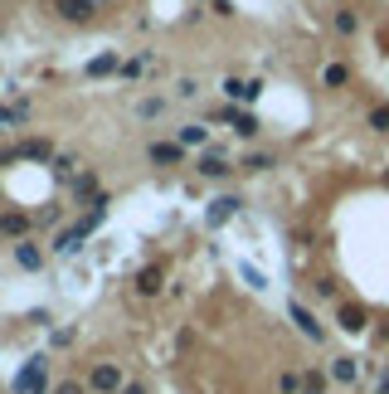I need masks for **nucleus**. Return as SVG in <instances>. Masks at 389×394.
Listing matches in <instances>:
<instances>
[{"label":"nucleus","instance_id":"28","mask_svg":"<svg viewBox=\"0 0 389 394\" xmlns=\"http://www.w3.org/2000/svg\"><path fill=\"white\" fill-rule=\"evenodd\" d=\"M311 293H316V297H336V278H316Z\"/></svg>","mask_w":389,"mask_h":394},{"label":"nucleus","instance_id":"29","mask_svg":"<svg viewBox=\"0 0 389 394\" xmlns=\"http://www.w3.org/2000/svg\"><path fill=\"white\" fill-rule=\"evenodd\" d=\"M239 273H243V278H248V288H268V283H263V273H258V268H248V263H239Z\"/></svg>","mask_w":389,"mask_h":394},{"label":"nucleus","instance_id":"32","mask_svg":"<svg viewBox=\"0 0 389 394\" xmlns=\"http://www.w3.org/2000/svg\"><path fill=\"white\" fill-rule=\"evenodd\" d=\"M380 54H389V24L380 29Z\"/></svg>","mask_w":389,"mask_h":394},{"label":"nucleus","instance_id":"12","mask_svg":"<svg viewBox=\"0 0 389 394\" xmlns=\"http://www.w3.org/2000/svg\"><path fill=\"white\" fill-rule=\"evenodd\" d=\"M161 288H166V268H161V263H146V268L136 273V293H141V297H156Z\"/></svg>","mask_w":389,"mask_h":394},{"label":"nucleus","instance_id":"23","mask_svg":"<svg viewBox=\"0 0 389 394\" xmlns=\"http://www.w3.org/2000/svg\"><path fill=\"white\" fill-rule=\"evenodd\" d=\"M166 112V98H141L136 102V117H161Z\"/></svg>","mask_w":389,"mask_h":394},{"label":"nucleus","instance_id":"13","mask_svg":"<svg viewBox=\"0 0 389 394\" xmlns=\"http://www.w3.org/2000/svg\"><path fill=\"white\" fill-rule=\"evenodd\" d=\"M20 156H29V161H54V141H49V136H29V141L15 146V161H20Z\"/></svg>","mask_w":389,"mask_h":394},{"label":"nucleus","instance_id":"5","mask_svg":"<svg viewBox=\"0 0 389 394\" xmlns=\"http://www.w3.org/2000/svg\"><path fill=\"white\" fill-rule=\"evenodd\" d=\"M0 234L5 239H29L34 234V214H24V209H0Z\"/></svg>","mask_w":389,"mask_h":394},{"label":"nucleus","instance_id":"22","mask_svg":"<svg viewBox=\"0 0 389 394\" xmlns=\"http://www.w3.org/2000/svg\"><path fill=\"white\" fill-rule=\"evenodd\" d=\"M273 166H278V161H273L268 151H253V156H243V171H248V176H258V171H273Z\"/></svg>","mask_w":389,"mask_h":394},{"label":"nucleus","instance_id":"2","mask_svg":"<svg viewBox=\"0 0 389 394\" xmlns=\"http://www.w3.org/2000/svg\"><path fill=\"white\" fill-rule=\"evenodd\" d=\"M88 390H93V394H122V390H127L122 365H117V360H97L93 370H88Z\"/></svg>","mask_w":389,"mask_h":394},{"label":"nucleus","instance_id":"11","mask_svg":"<svg viewBox=\"0 0 389 394\" xmlns=\"http://www.w3.org/2000/svg\"><path fill=\"white\" fill-rule=\"evenodd\" d=\"M326 370H331L336 385H355V380H360V360H355V356H331Z\"/></svg>","mask_w":389,"mask_h":394},{"label":"nucleus","instance_id":"8","mask_svg":"<svg viewBox=\"0 0 389 394\" xmlns=\"http://www.w3.org/2000/svg\"><path fill=\"white\" fill-rule=\"evenodd\" d=\"M44 263H49V253H44L34 239H20V244H15V268H24V273H39Z\"/></svg>","mask_w":389,"mask_h":394},{"label":"nucleus","instance_id":"24","mask_svg":"<svg viewBox=\"0 0 389 394\" xmlns=\"http://www.w3.org/2000/svg\"><path fill=\"white\" fill-rule=\"evenodd\" d=\"M365 122H370L375 132H389V107H385V102H380V107H370V117H365Z\"/></svg>","mask_w":389,"mask_h":394},{"label":"nucleus","instance_id":"25","mask_svg":"<svg viewBox=\"0 0 389 394\" xmlns=\"http://www.w3.org/2000/svg\"><path fill=\"white\" fill-rule=\"evenodd\" d=\"M49 224H59V204H44V209L34 214V229H49Z\"/></svg>","mask_w":389,"mask_h":394},{"label":"nucleus","instance_id":"10","mask_svg":"<svg viewBox=\"0 0 389 394\" xmlns=\"http://www.w3.org/2000/svg\"><path fill=\"white\" fill-rule=\"evenodd\" d=\"M194 171H199L204 181H224V176H229L234 166H229V161H224L219 151H204V156H194Z\"/></svg>","mask_w":389,"mask_h":394},{"label":"nucleus","instance_id":"6","mask_svg":"<svg viewBox=\"0 0 389 394\" xmlns=\"http://www.w3.org/2000/svg\"><path fill=\"white\" fill-rule=\"evenodd\" d=\"M288 316H292V326H297L306 341H326V326H321V321H316V316H311L302 302H288Z\"/></svg>","mask_w":389,"mask_h":394},{"label":"nucleus","instance_id":"1","mask_svg":"<svg viewBox=\"0 0 389 394\" xmlns=\"http://www.w3.org/2000/svg\"><path fill=\"white\" fill-rule=\"evenodd\" d=\"M10 390L15 394H54L49 390V356H29L20 365V375L10 380Z\"/></svg>","mask_w":389,"mask_h":394},{"label":"nucleus","instance_id":"27","mask_svg":"<svg viewBox=\"0 0 389 394\" xmlns=\"http://www.w3.org/2000/svg\"><path fill=\"white\" fill-rule=\"evenodd\" d=\"M278 390L283 394H302V380H297L292 370H283V375H278Z\"/></svg>","mask_w":389,"mask_h":394},{"label":"nucleus","instance_id":"19","mask_svg":"<svg viewBox=\"0 0 389 394\" xmlns=\"http://www.w3.org/2000/svg\"><path fill=\"white\" fill-rule=\"evenodd\" d=\"M64 20H93V0H59Z\"/></svg>","mask_w":389,"mask_h":394},{"label":"nucleus","instance_id":"14","mask_svg":"<svg viewBox=\"0 0 389 394\" xmlns=\"http://www.w3.org/2000/svg\"><path fill=\"white\" fill-rule=\"evenodd\" d=\"M97 195H102V190H97V176H93V171L73 176V204H93Z\"/></svg>","mask_w":389,"mask_h":394},{"label":"nucleus","instance_id":"15","mask_svg":"<svg viewBox=\"0 0 389 394\" xmlns=\"http://www.w3.org/2000/svg\"><path fill=\"white\" fill-rule=\"evenodd\" d=\"M176 141H181V146H185V151H199V146H209V132H204V127H199V122H185V127H176Z\"/></svg>","mask_w":389,"mask_h":394},{"label":"nucleus","instance_id":"9","mask_svg":"<svg viewBox=\"0 0 389 394\" xmlns=\"http://www.w3.org/2000/svg\"><path fill=\"white\" fill-rule=\"evenodd\" d=\"M146 156H151V166H181L185 146H181V141H151V146H146Z\"/></svg>","mask_w":389,"mask_h":394},{"label":"nucleus","instance_id":"21","mask_svg":"<svg viewBox=\"0 0 389 394\" xmlns=\"http://www.w3.org/2000/svg\"><path fill=\"white\" fill-rule=\"evenodd\" d=\"M234 132H239L243 141H253V136H258V117H253V112H234Z\"/></svg>","mask_w":389,"mask_h":394},{"label":"nucleus","instance_id":"17","mask_svg":"<svg viewBox=\"0 0 389 394\" xmlns=\"http://www.w3.org/2000/svg\"><path fill=\"white\" fill-rule=\"evenodd\" d=\"M331 390V370H306L302 375V394H326Z\"/></svg>","mask_w":389,"mask_h":394},{"label":"nucleus","instance_id":"20","mask_svg":"<svg viewBox=\"0 0 389 394\" xmlns=\"http://www.w3.org/2000/svg\"><path fill=\"white\" fill-rule=\"evenodd\" d=\"M331 24H336V34H355V29H360V15L346 5V10H336V20H331Z\"/></svg>","mask_w":389,"mask_h":394},{"label":"nucleus","instance_id":"4","mask_svg":"<svg viewBox=\"0 0 389 394\" xmlns=\"http://www.w3.org/2000/svg\"><path fill=\"white\" fill-rule=\"evenodd\" d=\"M224 98L234 102V107H239V102L248 107V102L263 98V78H224Z\"/></svg>","mask_w":389,"mask_h":394},{"label":"nucleus","instance_id":"26","mask_svg":"<svg viewBox=\"0 0 389 394\" xmlns=\"http://www.w3.org/2000/svg\"><path fill=\"white\" fill-rule=\"evenodd\" d=\"M54 394H93V390H88V380H64V385H54Z\"/></svg>","mask_w":389,"mask_h":394},{"label":"nucleus","instance_id":"34","mask_svg":"<svg viewBox=\"0 0 389 394\" xmlns=\"http://www.w3.org/2000/svg\"><path fill=\"white\" fill-rule=\"evenodd\" d=\"M122 394H146V390H141V385H127V390H122Z\"/></svg>","mask_w":389,"mask_h":394},{"label":"nucleus","instance_id":"36","mask_svg":"<svg viewBox=\"0 0 389 394\" xmlns=\"http://www.w3.org/2000/svg\"><path fill=\"white\" fill-rule=\"evenodd\" d=\"M0 209H5V199H0Z\"/></svg>","mask_w":389,"mask_h":394},{"label":"nucleus","instance_id":"30","mask_svg":"<svg viewBox=\"0 0 389 394\" xmlns=\"http://www.w3.org/2000/svg\"><path fill=\"white\" fill-rule=\"evenodd\" d=\"M15 122H20V107H0V132L15 127Z\"/></svg>","mask_w":389,"mask_h":394},{"label":"nucleus","instance_id":"31","mask_svg":"<svg viewBox=\"0 0 389 394\" xmlns=\"http://www.w3.org/2000/svg\"><path fill=\"white\" fill-rule=\"evenodd\" d=\"M176 93H181V98H194V93H199V83H194V78H181V83H176Z\"/></svg>","mask_w":389,"mask_h":394},{"label":"nucleus","instance_id":"7","mask_svg":"<svg viewBox=\"0 0 389 394\" xmlns=\"http://www.w3.org/2000/svg\"><path fill=\"white\" fill-rule=\"evenodd\" d=\"M239 209H243V199H239V195H219V199H209V209H204V224H209V229H219V224H229Z\"/></svg>","mask_w":389,"mask_h":394},{"label":"nucleus","instance_id":"3","mask_svg":"<svg viewBox=\"0 0 389 394\" xmlns=\"http://www.w3.org/2000/svg\"><path fill=\"white\" fill-rule=\"evenodd\" d=\"M336 326H341L346 336H360V331L370 326V311H365V302H341V307H336Z\"/></svg>","mask_w":389,"mask_h":394},{"label":"nucleus","instance_id":"18","mask_svg":"<svg viewBox=\"0 0 389 394\" xmlns=\"http://www.w3.org/2000/svg\"><path fill=\"white\" fill-rule=\"evenodd\" d=\"M321 83H326V88H346V83H351V64H326V69H321Z\"/></svg>","mask_w":389,"mask_h":394},{"label":"nucleus","instance_id":"35","mask_svg":"<svg viewBox=\"0 0 389 394\" xmlns=\"http://www.w3.org/2000/svg\"><path fill=\"white\" fill-rule=\"evenodd\" d=\"M385 185H389V171H385Z\"/></svg>","mask_w":389,"mask_h":394},{"label":"nucleus","instance_id":"33","mask_svg":"<svg viewBox=\"0 0 389 394\" xmlns=\"http://www.w3.org/2000/svg\"><path fill=\"white\" fill-rule=\"evenodd\" d=\"M10 161H15V151H5V146H0V166H10Z\"/></svg>","mask_w":389,"mask_h":394},{"label":"nucleus","instance_id":"16","mask_svg":"<svg viewBox=\"0 0 389 394\" xmlns=\"http://www.w3.org/2000/svg\"><path fill=\"white\" fill-rule=\"evenodd\" d=\"M117 69H122V59H117V54H97L83 73H88V78H107V73H117Z\"/></svg>","mask_w":389,"mask_h":394}]
</instances>
